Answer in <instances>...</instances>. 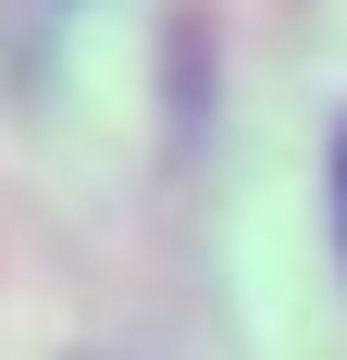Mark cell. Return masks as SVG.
<instances>
[{
	"label": "cell",
	"instance_id": "1",
	"mask_svg": "<svg viewBox=\"0 0 347 360\" xmlns=\"http://www.w3.org/2000/svg\"><path fill=\"white\" fill-rule=\"evenodd\" d=\"M335 249H347V124H335Z\"/></svg>",
	"mask_w": 347,
	"mask_h": 360
}]
</instances>
